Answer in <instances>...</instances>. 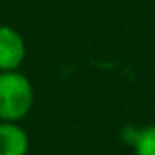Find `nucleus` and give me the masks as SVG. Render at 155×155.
<instances>
[{
	"label": "nucleus",
	"mask_w": 155,
	"mask_h": 155,
	"mask_svg": "<svg viewBox=\"0 0 155 155\" xmlns=\"http://www.w3.org/2000/svg\"><path fill=\"white\" fill-rule=\"evenodd\" d=\"M33 104L31 82L17 69L0 73V119L17 122L28 115Z\"/></svg>",
	"instance_id": "1"
},
{
	"label": "nucleus",
	"mask_w": 155,
	"mask_h": 155,
	"mask_svg": "<svg viewBox=\"0 0 155 155\" xmlns=\"http://www.w3.org/2000/svg\"><path fill=\"white\" fill-rule=\"evenodd\" d=\"M26 57L24 38L9 26H0V71L17 69Z\"/></svg>",
	"instance_id": "2"
},
{
	"label": "nucleus",
	"mask_w": 155,
	"mask_h": 155,
	"mask_svg": "<svg viewBox=\"0 0 155 155\" xmlns=\"http://www.w3.org/2000/svg\"><path fill=\"white\" fill-rule=\"evenodd\" d=\"M29 140L26 131L15 122H0V155H26Z\"/></svg>",
	"instance_id": "3"
},
{
	"label": "nucleus",
	"mask_w": 155,
	"mask_h": 155,
	"mask_svg": "<svg viewBox=\"0 0 155 155\" xmlns=\"http://www.w3.org/2000/svg\"><path fill=\"white\" fill-rule=\"evenodd\" d=\"M133 146L137 155H155V126H148L137 131Z\"/></svg>",
	"instance_id": "4"
}]
</instances>
